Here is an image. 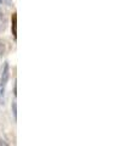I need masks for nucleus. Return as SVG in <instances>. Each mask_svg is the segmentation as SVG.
<instances>
[{
    "label": "nucleus",
    "mask_w": 138,
    "mask_h": 146,
    "mask_svg": "<svg viewBox=\"0 0 138 146\" xmlns=\"http://www.w3.org/2000/svg\"><path fill=\"white\" fill-rule=\"evenodd\" d=\"M9 77H10V66H9V62H5L1 70V77H0V82L3 83H7Z\"/></svg>",
    "instance_id": "f257e3e1"
},
{
    "label": "nucleus",
    "mask_w": 138,
    "mask_h": 146,
    "mask_svg": "<svg viewBox=\"0 0 138 146\" xmlns=\"http://www.w3.org/2000/svg\"><path fill=\"white\" fill-rule=\"evenodd\" d=\"M12 35L17 39V13H12Z\"/></svg>",
    "instance_id": "f03ea898"
},
{
    "label": "nucleus",
    "mask_w": 138,
    "mask_h": 146,
    "mask_svg": "<svg viewBox=\"0 0 138 146\" xmlns=\"http://www.w3.org/2000/svg\"><path fill=\"white\" fill-rule=\"evenodd\" d=\"M6 84L7 83H3L0 82V105H3L5 101V90H6Z\"/></svg>",
    "instance_id": "7ed1b4c3"
},
{
    "label": "nucleus",
    "mask_w": 138,
    "mask_h": 146,
    "mask_svg": "<svg viewBox=\"0 0 138 146\" xmlns=\"http://www.w3.org/2000/svg\"><path fill=\"white\" fill-rule=\"evenodd\" d=\"M5 28H6V18L4 12L1 11V9H0V32L5 31Z\"/></svg>",
    "instance_id": "20e7f679"
},
{
    "label": "nucleus",
    "mask_w": 138,
    "mask_h": 146,
    "mask_svg": "<svg viewBox=\"0 0 138 146\" xmlns=\"http://www.w3.org/2000/svg\"><path fill=\"white\" fill-rule=\"evenodd\" d=\"M6 52V44L4 40L0 39V55H4Z\"/></svg>",
    "instance_id": "39448f33"
},
{
    "label": "nucleus",
    "mask_w": 138,
    "mask_h": 146,
    "mask_svg": "<svg viewBox=\"0 0 138 146\" xmlns=\"http://www.w3.org/2000/svg\"><path fill=\"white\" fill-rule=\"evenodd\" d=\"M12 110H13V116H15V118L17 117V108H16V102H13L12 105Z\"/></svg>",
    "instance_id": "423d86ee"
},
{
    "label": "nucleus",
    "mask_w": 138,
    "mask_h": 146,
    "mask_svg": "<svg viewBox=\"0 0 138 146\" xmlns=\"http://www.w3.org/2000/svg\"><path fill=\"white\" fill-rule=\"evenodd\" d=\"M0 145H4V146H7V143H5L4 140H1L0 139Z\"/></svg>",
    "instance_id": "0eeeda50"
},
{
    "label": "nucleus",
    "mask_w": 138,
    "mask_h": 146,
    "mask_svg": "<svg viewBox=\"0 0 138 146\" xmlns=\"http://www.w3.org/2000/svg\"><path fill=\"white\" fill-rule=\"evenodd\" d=\"M0 3H3V0H0Z\"/></svg>",
    "instance_id": "6e6552de"
}]
</instances>
